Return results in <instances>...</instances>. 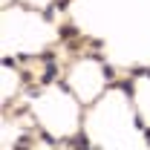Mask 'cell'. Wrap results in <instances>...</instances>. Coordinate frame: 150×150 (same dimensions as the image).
Returning a JSON list of instances; mask_svg holds the SVG:
<instances>
[{"mask_svg":"<svg viewBox=\"0 0 150 150\" xmlns=\"http://www.w3.org/2000/svg\"><path fill=\"white\" fill-rule=\"evenodd\" d=\"M144 139H147V144H150V130H144Z\"/></svg>","mask_w":150,"mask_h":150,"instance_id":"obj_8","label":"cell"},{"mask_svg":"<svg viewBox=\"0 0 150 150\" xmlns=\"http://www.w3.org/2000/svg\"><path fill=\"white\" fill-rule=\"evenodd\" d=\"M112 75H115V69H112V67H104V78H107V81H110Z\"/></svg>","mask_w":150,"mask_h":150,"instance_id":"obj_7","label":"cell"},{"mask_svg":"<svg viewBox=\"0 0 150 150\" xmlns=\"http://www.w3.org/2000/svg\"><path fill=\"white\" fill-rule=\"evenodd\" d=\"M55 75H58V69H55V64H46V72L40 75V81H55Z\"/></svg>","mask_w":150,"mask_h":150,"instance_id":"obj_2","label":"cell"},{"mask_svg":"<svg viewBox=\"0 0 150 150\" xmlns=\"http://www.w3.org/2000/svg\"><path fill=\"white\" fill-rule=\"evenodd\" d=\"M121 90H124V93L133 98V84H130V81H124V84H121Z\"/></svg>","mask_w":150,"mask_h":150,"instance_id":"obj_4","label":"cell"},{"mask_svg":"<svg viewBox=\"0 0 150 150\" xmlns=\"http://www.w3.org/2000/svg\"><path fill=\"white\" fill-rule=\"evenodd\" d=\"M58 35H61V38H75V35H78V29H75V26H61Z\"/></svg>","mask_w":150,"mask_h":150,"instance_id":"obj_3","label":"cell"},{"mask_svg":"<svg viewBox=\"0 0 150 150\" xmlns=\"http://www.w3.org/2000/svg\"><path fill=\"white\" fill-rule=\"evenodd\" d=\"M15 150H29V139H20V144H18Z\"/></svg>","mask_w":150,"mask_h":150,"instance_id":"obj_6","label":"cell"},{"mask_svg":"<svg viewBox=\"0 0 150 150\" xmlns=\"http://www.w3.org/2000/svg\"><path fill=\"white\" fill-rule=\"evenodd\" d=\"M40 58H43L46 64H52V61H55V52H43V55H40Z\"/></svg>","mask_w":150,"mask_h":150,"instance_id":"obj_5","label":"cell"},{"mask_svg":"<svg viewBox=\"0 0 150 150\" xmlns=\"http://www.w3.org/2000/svg\"><path fill=\"white\" fill-rule=\"evenodd\" d=\"M67 144H69V147H75V150H90V139H87L84 133H78V136H75V139H69Z\"/></svg>","mask_w":150,"mask_h":150,"instance_id":"obj_1","label":"cell"}]
</instances>
